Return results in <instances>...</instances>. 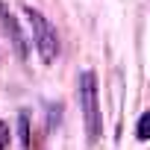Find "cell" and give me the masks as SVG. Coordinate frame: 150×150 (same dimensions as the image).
<instances>
[{"instance_id": "5b68a950", "label": "cell", "mask_w": 150, "mask_h": 150, "mask_svg": "<svg viewBox=\"0 0 150 150\" xmlns=\"http://www.w3.org/2000/svg\"><path fill=\"white\" fill-rule=\"evenodd\" d=\"M147 124H150V115L144 112V115L138 118V127H135V138H138V141H147Z\"/></svg>"}, {"instance_id": "7a4b0ae2", "label": "cell", "mask_w": 150, "mask_h": 150, "mask_svg": "<svg viewBox=\"0 0 150 150\" xmlns=\"http://www.w3.org/2000/svg\"><path fill=\"white\" fill-rule=\"evenodd\" d=\"M24 15H27V21H30L33 41H35L41 59H44V62H53V59L59 56V33H56V27H53L38 9H33V6H24Z\"/></svg>"}, {"instance_id": "277c9868", "label": "cell", "mask_w": 150, "mask_h": 150, "mask_svg": "<svg viewBox=\"0 0 150 150\" xmlns=\"http://www.w3.org/2000/svg\"><path fill=\"white\" fill-rule=\"evenodd\" d=\"M18 132H21V144H24V150H30V118H27V112L18 115Z\"/></svg>"}, {"instance_id": "8992f818", "label": "cell", "mask_w": 150, "mask_h": 150, "mask_svg": "<svg viewBox=\"0 0 150 150\" xmlns=\"http://www.w3.org/2000/svg\"><path fill=\"white\" fill-rule=\"evenodd\" d=\"M6 144H9V127H6L3 121H0V150H3Z\"/></svg>"}, {"instance_id": "6da1fadb", "label": "cell", "mask_w": 150, "mask_h": 150, "mask_svg": "<svg viewBox=\"0 0 150 150\" xmlns=\"http://www.w3.org/2000/svg\"><path fill=\"white\" fill-rule=\"evenodd\" d=\"M80 109H83V121H86V135L88 141H97L100 132H103V124H100V100H97V77L91 71H86L80 77Z\"/></svg>"}, {"instance_id": "3957f363", "label": "cell", "mask_w": 150, "mask_h": 150, "mask_svg": "<svg viewBox=\"0 0 150 150\" xmlns=\"http://www.w3.org/2000/svg\"><path fill=\"white\" fill-rule=\"evenodd\" d=\"M6 27L12 30V35H15V47H18V56L24 59V56H27V47H24V35H21V30H18V24L12 21V15H6Z\"/></svg>"}]
</instances>
